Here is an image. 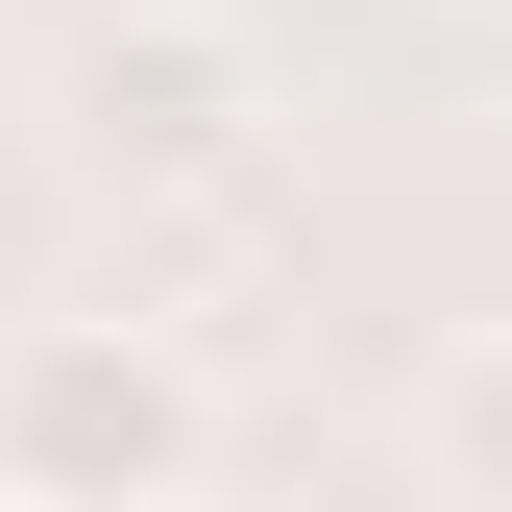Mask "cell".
<instances>
[{
	"label": "cell",
	"mask_w": 512,
	"mask_h": 512,
	"mask_svg": "<svg viewBox=\"0 0 512 512\" xmlns=\"http://www.w3.org/2000/svg\"><path fill=\"white\" fill-rule=\"evenodd\" d=\"M0 512H196V366L147 317H25L0 342Z\"/></svg>",
	"instance_id": "6da1fadb"
},
{
	"label": "cell",
	"mask_w": 512,
	"mask_h": 512,
	"mask_svg": "<svg viewBox=\"0 0 512 512\" xmlns=\"http://www.w3.org/2000/svg\"><path fill=\"white\" fill-rule=\"evenodd\" d=\"M74 147L98 171H244V147H269V49L196 25V0H147V25L74 49Z\"/></svg>",
	"instance_id": "7a4b0ae2"
}]
</instances>
